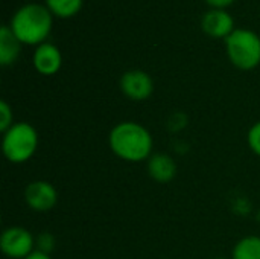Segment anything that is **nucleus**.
Here are the masks:
<instances>
[{
  "label": "nucleus",
  "instance_id": "obj_1",
  "mask_svg": "<svg viewBox=\"0 0 260 259\" xmlns=\"http://www.w3.org/2000/svg\"><path fill=\"white\" fill-rule=\"evenodd\" d=\"M108 145L114 156L125 162L139 163L152 156L154 140L146 127L134 121L116 124L108 134Z\"/></svg>",
  "mask_w": 260,
  "mask_h": 259
},
{
  "label": "nucleus",
  "instance_id": "obj_2",
  "mask_svg": "<svg viewBox=\"0 0 260 259\" xmlns=\"http://www.w3.org/2000/svg\"><path fill=\"white\" fill-rule=\"evenodd\" d=\"M52 12L46 5L27 3L17 9L12 15L9 27L15 34V37L21 41V44H43L52 31Z\"/></svg>",
  "mask_w": 260,
  "mask_h": 259
},
{
  "label": "nucleus",
  "instance_id": "obj_3",
  "mask_svg": "<svg viewBox=\"0 0 260 259\" xmlns=\"http://www.w3.org/2000/svg\"><path fill=\"white\" fill-rule=\"evenodd\" d=\"M38 148V131L29 122H15L3 133L2 150L5 157L15 165L34 157Z\"/></svg>",
  "mask_w": 260,
  "mask_h": 259
},
{
  "label": "nucleus",
  "instance_id": "obj_4",
  "mask_svg": "<svg viewBox=\"0 0 260 259\" xmlns=\"http://www.w3.org/2000/svg\"><path fill=\"white\" fill-rule=\"evenodd\" d=\"M225 50L232 64L241 70H253L260 64V37L250 29H235L225 38Z\"/></svg>",
  "mask_w": 260,
  "mask_h": 259
},
{
  "label": "nucleus",
  "instance_id": "obj_5",
  "mask_svg": "<svg viewBox=\"0 0 260 259\" xmlns=\"http://www.w3.org/2000/svg\"><path fill=\"white\" fill-rule=\"evenodd\" d=\"M37 246V238L24 227L11 226L3 231L0 237V249L3 255L11 259H24L29 256Z\"/></svg>",
  "mask_w": 260,
  "mask_h": 259
},
{
  "label": "nucleus",
  "instance_id": "obj_6",
  "mask_svg": "<svg viewBox=\"0 0 260 259\" xmlns=\"http://www.w3.org/2000/svg\"><path fill=\"white\" fill-rule=\"evenodd\" d=\"M26 205L35 212H49L58 203V192L55 186L46 180L30 182L23 192Z\"/></svg>",
  "mask_w": 260,
  "mask_h": 259
},
{
  "label": "nucleus",
  "instance_id": "obj_7",
  "mask_svg": "<svg viewBox=\"0 0 260 259\" xmlns=\"http://www.w3.org/2000/svg\"><path fill=\"white\" fill-rule=\"evenodd\" d=\"M120 90L131 101H145L154 92L152 78L143 70H128L120 78Z\"/></svg>",
  "mask_w": 260,
  "mask_h": 259
},
{
  "label": "nucleus",
  "instance_id": "obj_8",
  "mask_svg": "<svg viewBox=\"0 0 260 259\" xmlns=\"http://www.w3.org/2000/svg\"><path fill=\"white\" fill-rule=\"evenodd\" d=\"M32 64L40 75L52 76L58 73L62 66L61 50L52 43H43L37 46L32 56Z\"/></svg>",
  "mask_w": 260,
  "mask_h": 259
},
{
  "label": "nucleus",
  "instance_id": "obj_9",
  "mask_svg": "<svg viewBox=\"0 0 260 259\" xmlns=\"http://www.w3.org/2000/svg\"><path fill=\"white\" fill-rule=\"evenodd\" d=\"M203 31L213 38H227L235 31V20L225 9H210L203 15Z\"/></svg>",
  "mask_w": 260,
  "mask_h": 259
},
{
  "label": "nucleus",
  "instance_id": "obj_10",
  "mask_svg": "<svg viewBox=\"0 0 260 259\" xmlns=\"http://www.w3.org/2000/svg\"><path fill=\"white\" fill-rule=\"evenodd\" d=\"M146 168H148V174L151 176V179L158 183H169L177 176L175 160L169 154H165V153L152 154L148 159Z\"/></svg>",
  "mask_w": 260,
  "mask_h": 259
},
{
  "label": "nucleus",
  "instance_id": "obj_11",
  "mask_svg": "<svg viewBox=\"0 0 260 259\" xmlns=\"http://www.w3.org/2000/svg\"><path fill=\"white\" fill-rule=\"evenodd\" d=\"M21 50V41L15 37L9 26L0 27V64L3 67L17 61Z\"/></svg>",
  "mask_w": 260,
  "mask_h": 259
},
{
  "label": "nucleus",
  "instance_id": "obj_12",
  "mask_svg": "<svg viewBox=\"0 0 260 259\" xmlns=\"http://www.w3.org/2000/svg\"><path fill=\"white\" fill-rule=\"evenodd\" d=\"M232 259H260V237L248 235L241 238L233 247Z\"/></svg>",
  "mask_w": 260,
  "mask_h": 259
},
{
  "label": "nucleus",
  "instance_id": "obj_13",
  "mask_svg": "<svg viewBox=\"0 0 260 259\" xmlns=\"http://www.w3.org/2000/svg\"><path fill=\"white\" fill-rule=\"evenodd\" d=\"M49 11L61 18L73 17L82 8V0H46Z\"/></svg>",
  "mask_w": 260,
  "mask_h": 259
},
{
  "label": "nucleus",
  "instance_id": "obj_14",
  "mask_svg": "<svg viewBox=\"0 0 260 259\" xmlns=\"http://www.w3.org/2000/svg\"><path fill=\"white\" fill-rule=\"evenodd\" d=\"M12 125H14L12 108H11V105H9L5 99H2V101H0V131L5 133V131H8Z\"/></svg>",
  "mask_w": 260,
  "mask_h": 259
},
{
  "label": "nucleus",
  "instance_id": "obj_15",
  "mask_svg": "<svg viewBox=\"0 0 260 259\" xmlns=\"http://www.w3.org/2000/svg\"><path fill=\"white\" fill-rule=\"evenodd\" d=\"M247 142L250 150L260 157V121L251 125V128L248 130V136H247Z\"/></svg>",
  "mask_w": 260,
  "mask_h": 259
},
{
  "label": "nucleus",
  "instance_id": "obj_16",
  "mask_svg": "<svg viewBox=\"0 0 260 259\" xmlns=\"http://www.w3.org/2000/svg\"><path fill=\"white\" fill-rule=\"evenodd\" d=\"M55 247V238L52 234L43 232L37 237V250L44 252V253H50Z\"/></svg>",
  "mask_w": 260,
  "mask_h": 259
},
{
  "label": "nucleus",
  "instance_id": "obj_17",
  "mask_svg": "<svg viewBox=\"0 0 260 259\" xmlns=\"http://www.w3.org/2000/svg\"><path fill=\"white\" fill-rule=\"evenodd\" d=\"M213 9H224L227 6H230L235 0H206Z\"/></svg>",
  "mask_w": 260,
  "mask_h": 259
},
{
  "label": "nucleus",
  "instance_id": "obj_18",
  "mask_svg": "<svg viewBox=\"0 0 260 259\" xmlns=\"http://www.w3.org/2000/svg\"><path fill=\"white\" fill-rule=\"evenodd\" d=\"M24 259H52L49 256V253H44V252H40V250H34L29 256H26Z\"/></svg>",
  "mask_w": 260,
  "mask_h": 259
},
{
  "label": "nucleus",
  "instance_id": "obj_19",
  "mask_svg": "<svg viewBox=\"0 0 260 259\" xmlns=\"http://www.w3.org/2000/svg\"><path fill=\"white\" fill-rule=\"evenodd\" d=\"M215 259H229V258H215Z\"/></svg>",
  "mask_w": 260,
  "mask_h": 259
}]
</instances>
